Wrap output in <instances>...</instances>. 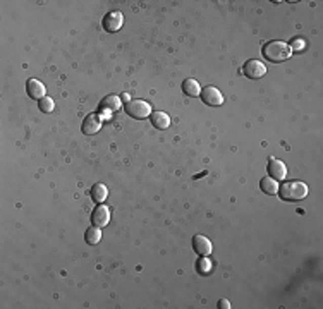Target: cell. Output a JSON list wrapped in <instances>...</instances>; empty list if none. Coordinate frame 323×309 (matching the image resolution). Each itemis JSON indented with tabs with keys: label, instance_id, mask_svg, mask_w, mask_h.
Segmentation results:
<instances>
[{
	"label": "cell",
	"instance_id": "cell-3",
	"mask_svg": "<svg viewBox=\"0 0 323 309\" xmlns=\"http://www.w3.org/2000/svg\"><path fill=\"white\" fill-rule=\"evenodd\" d=\"M126 112L134 119H148L151 115V107L145 100H129L126 103Z\"/></svg>",
	"mask_w": 323,
	"mask_h": 309
},
{
	"label": "cell",
	"instance_id": "cell-21",
	"mask_svg": "<svg viewBox=\"0 0 323 309\" xmlns=\"http://www.w3.org/2000/svg\"><path fill=\"white\" fill-rule=\"evenodd\" d=\"M218 304H220L222 309H229L230 307V302L227 301V299H220V302H218Z\"/></svg>",
	"mask_w": 323,
	"mask_h": 309
},
{
	"label": "cell",
	"instance_id": "cell-15",
	"mask_svg": "<svg viewBox=\"0 0 323 309\" xmlns=\"http://www.w3.org/2000/svg\"><path fill=\"white\" fill-rule=\"evenodd\" d=\"M107 196H108V189L103 184H95L91 187V198H93V201L103 203L107 199Z\"/></svg>",
	"mask_w": 323,
	"mask_h": 309
},
{
	"label": "cell",
	"instance_id": "cell-1",
	"mask_svg": "<svg viewBox=\"0 0 323 309\" xmlns=\"http://www.w3.org/2000/svg\"><path fill=\"white\" fill-rule=\"evenodd\" d=\"M278 191H280V198L286 201H299L308 196V186L301 181L284 182L282 187H278Z\"/></svg>",
	"mask_w": 323,
	"mask_h": 309
},
{
	"label": "cell",
	"instance_id": "cell-8",
	"mask_svg": "<svg viewBox=\"0 0 323 309\" xmlns=\"http://www.w3.org/2000/svg\"><path fill=\"white\" fill-rule=\"evenodd\" d=\"M100 127H102V119H100V115L90 114L85 117V120H83L81 130H83V134H86V136H93V134L98 133Z\"/></svg>",
	"mask_w": 323,
	"mask_h": 309
},
{
	"label": "cell",
	"instance_id": "cell-18",
	"mask_svg": "<svg viewBox=\"0 0 323 309\" xmlns=\"http://www.w3.org/2000/svg\"><path fill=\"white\" fill-rule=\"evenodd\" d=\"M212 268H213V264L207 256H201L198 261V264H196V270H198L199 275H208V273L212 272Z\"/></svg>",
	"mask_w": 323,
	"mask_h": 309
},
{
	"label": "cell",
	"instance_id": "cell-12",
	"mask_svg": "<svg viewBox=\"0 0 323 309\" xmlns=\"http://www.w3.org/2000/svg\"><path fill=\"white\" fill-rule=\"evenodd\" d=\"M26 90H28L29 98H33V100L45 98V86H43L38 79H29L28 84H26Z\"/></svg>",
	"mask_w": 323,
	"mask_h": 309
},
{
	"label": "cell",
	"instance_id": "cell-10",
	"mask_svg": "<svg viewBox=\"0 0 323 309\" xmlns=\"http://www.w3.org/2000/svg\"><path fill=\"white\" fill-rule=\"evenodd\" d=\"M268 172H270V177H272V179L284 181V179H286V173H287V167H286V163H284L282 160L272 158L268 162Z\"/></svg>",
	"mask_w": 323,
	"mask_h": 309
},
{
	"label": "cell",
	"instance_id": "cell-7",
	"mask_svg": "<svg viewBox=\"0 0 323 309\" xmlns=\"http://www.w3.org/2000/svg\"><path fill=\"white\" fill-rule=\"evenodd\" d=\"M120 108V98L115 97V95H110V97H107L103 100L102 103H100V119H108L112 114L110 112H117Z\"/></svg>",
	"mask_w": 323,
	"mask_h": 309
},
{
	"label": "cell",
	"instance_id": "cell-14",
	"mask_svg": "<svg viewBox=\"0 0 323 309\" xmlns=\"http://www.w3.org/2000/svg\"><path fill=\"white\" fill-rule=\"evenodd\" d=\"M182 91L187 95V97H199L201 95V86L196 79H186L182 82Z\"/></svg>",
	"mask_w": 323,
	"mask_h": 309
},
{
	"label": "cell",
	"instance_id": "cell-13",
	"mask_svg": "<svg viewBox=\"0 0 323 309\" xmlns=\"http://www.w3.org/2000/svg\"><path fill=\"white\" fill-rule=\"evenodd\" d=\"M150 120H151V125L156 129H167L170 125V117L165 114V112H151L150 115Z\"/></svg>",
	"mask_w": 323,
	"mask_h": 309
},
{
	"label": "cell",
	"instance_id": "cell-17",
	"mask_svg": "<svg viewBox=\"0 0 323 309\" xmlns=\"http://www.w3.org/2000/svg\"><path fill=\"white\" fill-rule=\"evenodd\" d=\"M260 187L265 194H275L278 191V182L272 177H265V179H261Z\"/></svg>",
	"mask_w": 323,
	"mask_h": 309
},
{
	"label": "cell",
	"instance_id": "cell-4",
	"mask_svg": "<svg viewBox=\"0 0 323 309\" xmlns=\"http://www.w3.org/2000/svg\"><path fill=\"white\" fill-rule=\"evenodd\" d=\"M243 72L244 76L250 77V79H260V77H263L265 74H267V67H265V64L261 62V60L251 59L244 64Z\"/></svg>",
	"mask_w": 323,
	"mask_h": 309
},
{
	"label": "cell",
	"instance_id": "cell-9",
	"mask_svg": "<svg viewBox=\"0 0 323 309\" xmlns=\"http://www.w3.org/2000/svg\"><path fill=\"white\" fill-rule=\"evenodd\" d=\"M91 222H93V225H97V227H105V225L110 222V210H108L107 206H103V204H98L97 208L91 213Z\"/></svg>",
	"mask_w": 323,
	"mask_h": 309
},
{
	"label": "cell",
	"instance_id": "cell-16",
	"mask_svg": "<svg viewBox=\"0 0 323 309\" xmlns=\"http://www.w3.org/2000/svg\"><path fill=\"white\" fill-rule=\"evenodd\" d=\"M85 239H86V242H88L90 246L98 244L100 239H102V230H100V227H97V225H91V227L86 230Z\"/></svg>",
	"mask_w": 323,
	"mask_h": 309
},
{
	"label": "cell",
	"instance_id": "cell-22",
	"mask_svg": "<svg viewBox=\"0 0 323 309\" xmlns=\"http://www.w3.org/2000/svg\"><path fill=\"white\" fill-rule=\"evenodd\" d=\"M122 100H128V102H129V95L124 93V95H122Z\"/></svg>",
	"mask_w": 323,
	"mask_h": 309
},
{
	"label": "cell",
	"instance_id": "cell-5",
	"mask_svg": "<svg viewBox=\"0 0 323 309\" xmlns=\"http://www.w3.org/2000/svg\"><path fill=\"white\" fill-rule=\"evenodd\" d=\"M122 23H124V16H122V12L113 11V12H108V14L103 17L102 26H103V29H105V31L115 33V31H119V29L122 28Z\"/></svg>",
	"mask_w": 323,
	"mask_h": 309
},
{
	"label": "cell",
	"instance_id": "cell-11",
	"mask_svg": "<svg viewBox=\"0 0 323 309\" xmlns=\"http://www.w3.org/2000/svg\"><path fill=\"white\" fill-rule=\"evenodd\" d=\"M193 249L198 252L199 256H208L213 247H212L210 239L201 236V234H198V236L193 237Z\"/></svg>",
	"mask_w": 323,
	"mask_h": 309
},
{
	"label": "cell",
	"instance_id": "cell-6",
	"mask_svg": "<svg viewBox=\"0 0 323 309\" xmlns=\"http://www.w3.org/2000/svg\"><path fill=\"white\" fill-rule=\"evenodd\" d=\"M201 100L203 103H207L210 107H220L224 103V97L215 86H205L201 91Z\"/></svg>",
	"mask_w": 323,
	"mask_h": 309
},
{
	"label": "cell",
	"instance_id": "cell-19",
	"mask_svg": "<svg viewBox=\"0 0 323 309\" xmlns=\"http://www.w3.org/2000/svg\"><path fill=\"white\" fill-rule=\"evenodd\" d=\"M38 107H40V110L43 112V114H52V110L55 108V103L52 98H42L40 102H38Z\"/></svg>",
	"mask_w": 323,
	"mask_h": 309
},
{
	"label": "cell",
	"instance_id": "cell-20",
	"mask_svg": "<svg viewBox=\"0 0 323 309\" xmlns=\"http://www.w3.org/2000/svg\"><path fill=\"white\" fill-rule=\"evenodd\" d=\"M289 45V49L291 52L292 50H296V52H299V50H304V47H306V41L303 40V38H294L291 43H287Z\"/></svg>",
	"mask_w": 323,
	"mask_h": 309
},
{
	"label": "cell",
	"instance_id": "cell-2",
	"mask_svg": "<svg viewBox=\"0 0 323 309\" xmlns=\"http://www.w3.org/2000/svg\"><path fill=\"white\" fill-rule=\"evenodd\" d=\"M291 49L284 41H270L263 47V57L270 62H284L291 57Z\"/></svg>",
	"mask_w": 323,
	"mask_h": 309
}]
</instances>
